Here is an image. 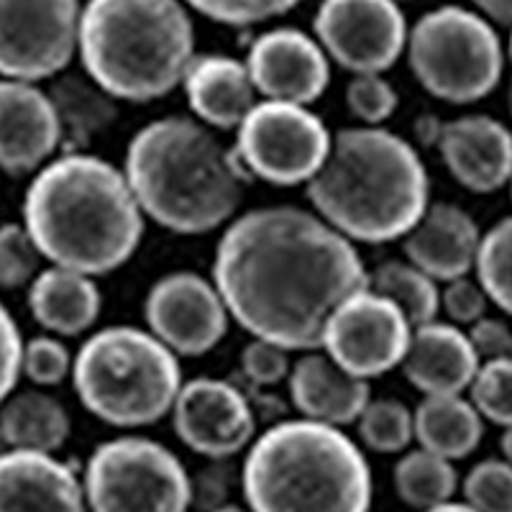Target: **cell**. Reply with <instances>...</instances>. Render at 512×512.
I'll return each mask as SVG.
<instances>
[{"label":"cell","instance_id":"obj_1","mask_svg":"<svg viewBox=\"0 0 512 512\" xmlns=\"http://www.w3.org/2000/svg\"><path fill=\"white\" fill-rule=\"evenodd\" d=\"M210 277L231 320L292 354L318 349L338 303L369 285L354 241L297 205L239 213L218 239Z\"/></svg>","mask_w":512,"mask_h":512},{"label":"cell","instance_id":"obj_2","mask_svg":"<svg viewBox=\"0 0 512 512\" xmlns=\"http://www.w3.org/2000/svg\"><path fill=\"white\" fill-rule=\"evenodd\" d=\"M21 223L49 264L103 277L128 264L146 218L123 169L88 152H62L31 175Z\"/></svg>","mask_w":512,"mask_h":512},{"label":"cell","instance_id":"obj_3","mask_svg":"<svg viewBox=\"0 0 512 512\" xmlns=\"http://www.w3.org/2000/svg\"><path fill=\"white\" fill-rule=\"evenodd\" d=\"M121 169L146 221L177 236L226 228L239 216L251 182L233 146L192 116L141 126Z\"/></svg>","mask_w":512,"mask_h":512},{"label":"cell","instance_id":"obj_4","mask_svg":"<svg viewBox=\"0 0 512 512\" xmlns=\"http://www.w3.org/2000/svg\"><path fill=\"white\" fill-rule=\"evenodd\" d=\"M310 210L354 244H392L431 205V177L418 149L384 126H349L305 185Z\"/></svg>","mask_w":512,"mask_h":512},{"label":"cell","instance_id":"obj_5","mask_svg":"<svg viewBox=\"0 0 512 512\" xmlns=\"http://www.w3.org/2000/svg\"><path fill=\"white\" fill-rule=\"evenodd\" d=\"M241 492L251 512H369L372 469L344 428L280 420L246 448Z\"/></svg>","mask_w":512,"mask_h":512},{"label":"cell","instance_id":"obj_6","mask_svg":"<svg viewBox=\"0 0 512 512\" xmlns=\"http://www.w3.org/2000/svg\"><path fill=\"white\" fill-rule=\"evenodd\" d=\"M195 54V24L182 0H88L82 6V72L118 103H154L175 93Z\"/></svg>","mask_w":512,"mask_h":512},{"label":"cell","instance_id":"obj_7","mask_svg":"<svg viewBox=\"0 0 512 512\" xmlns=\"http://www.w3.org/2000/svg\"><path fill=\"white\" fill-rule=\"evenodd\" d=\"M72 384L80 405L100 423L136 431L167 418L180 395V356L149 328L108 326L75 351Z\"/></svg>","mask_w":512,"mask_h":512},{"label":"cell","instance_id":"obj_8","mask_svg":"<svg viewBox=\"0 0 512 512\" xmlns=\"http://www.w3.org/2000/svg\"><path fill=\"white\" fill-rule=\"evenodd\" d=\"M405 54L420 88L451 105L484 100L505 72L495 26L464 6H441L420 16L408 31Z\"/></svg>","mask_w":512,"mask_h":512},{"label":"cell","instance_id":"obj_9","mask_svg":"<svg viewBox=\"0 0 512 512\" xmlns=\"http://www.w3.org/2000/svg\"><path fill=\"white\" fill-rule=\"evenodd\" d=\"M90 512H187L192 479L180 456L146 436L100 443L82 466Z\"/></svg>","mask_w":512,"mask_h":512},{"label":"cell","instance_id":"obj_10","mask_svg":"<svg viewBox=\"0 0 512 512\" xmlns=\"http://www.w3.org/2000/svg\"><path fill=\"white\" fill-rule=\"evenodd\" d=\"M333 134L310 105L259 100L236 128L233 152L251 180L308 185L331 152Z\"/></svg>","mask_w":512,"mask_h":512},{"label":"cell","instance_id":"obj_11","mask_svg":"<svg viewBox=\"0 0 512 512\" xmlns=\"http://www.w3.org/2000/svg\"><path fill=\"white\" fill-rule=\"evenodd\" d=\"M80 0H0V77L44 82L70 70Z\"/></svg>","mask_w":512,"mask_h":512},{"label":"cell","instance_id":"obj_12","mask_svg":"<svg viewBox=\"0 0 512 512\" xmlns=\"http://www.w3.org/2000/svg\"><path fill=\"white\" fill-rule=\"evenodd\" d=\"M410 336L413 323L405 313L367 285L338 303L326 320L318 349L349 374L372 382L400 369Z\"/></svg>","mask_w":512,"mask_h":512},{"label":"cell","instance_id":"obj_13","mask_svg":"<svg viewBox=\"0 0 512 512\" xmlns=\"http://www.w3.org/2000/svg\"><path fill=\"white\" fill-rule=\"evenodd\" d=\"M408 18L397 0H320L313 36L341 70L384 75L408 47Z\"/></svg>","mask_w":512,"mask_h":512},{"label":"cell","instance_id":"obj_14","mask_svg":"<svg viewBox=\"0 0 512 512\" xmlns=\"http://www.w3.org/2000/svg\"><path fill=\"white\" fill-rule=\"evenodd\" d=\"M146 328L177 356L195 359L221 346L231 313L213 277L192 269L162 274L144 297Z\"/></svg>","mask_w":512,"mask_h":512},{"label":"cell","instance_id":"obj_15","mask_svg":"<svg viewBox=\"0 0 512 512\" xmlns=\"http://www.w3.org/2000/svg\"><path fill=\"white\" fill-rule=\"evenodd\" d=\"M177 438L192 454L228 461L251 446L256 413L249 397L228 379L195 377L182 384L169 413Z\"/></svg>","mask_w":512,"mask_h":512},{"label":"cell","instance_id":"obj_16","mask_svg":"<svg viewBox=\"0 0 512 512\" xmlns=\"http://www.w3.org/2000/svg\"><path fill=\"white\" fill-rule=\"evenodd\" d=\"M244 62L262 100L313 105L331 85L328 54L315 36L295 26H280L256 36Z\"/></svg>","mask_w":512,"mask_h":512},{"label":"cell","instance_id":"obj_17","mask_svg":"<svg viewBox=\"0 0 512 512\" xmlns=\"http://www.w3.org/2000/svg\"><path fill=\"white\" fill-rule=\"evenodd\" d=\"M64 152V131L49 90L0 77V172L36 175Z\"/></svg>","mask_w":512,"mask_h":512},{"label":"cell","instance_id":"obj_18","mask_svg":"<svg viewBox=\"0 0 512 512\" xmlns=\"http://www.w3.org/2000/svg\"><path fill=\"white\" fill-rule=\"evenodd\" d=\"M438 152L448 175L469 192L489 195L512 177V131L495 116L466 113L441 123Z\"/></svg>","mask_w":512,"mask_h":512},{"label":"cell","instance_id":"obj_19","mask_svg":"<svg viewBox=\"0 0 512 512\" xmlns=\"http://www.w3.org/2000/svg\"><path fill=\"white\" fill-rule=\"evenodd\" d=\"M0 512H90L82 474L54 454L8 448L0 456Z\"/></svg>","mask_w":512,"mask_h":512},{"label":"cell","instance_id":"obj_20","mask_svg":"<svg viewBox=\"0 0 512 512\" xmlns=\"http://www.w3.org/2000/svg\"><path fill=\"white\" fill-rule=\"evenodd\" d=\"M287 392L300 418L336 428L354 425L372 400V384L338 367L323 349L303 351L292 361Z\"/></svg>","mask_w":512,"mask_h":512},{"label":"cell","instance_id":"obj_21","mask_svg":"<svg viewBox=\"0 0 512 512\" xmlns=\"http://www.w3.org/2000/svg\"><path fill=\"white\" fill-rule=\"evenodd\" d=\"M479 241L482 231L464 208L454 203H431L420 221L405 233L402 254L443 285L474 272Z\"/></svg>","mask_w":512,"mask_h":512},{"label":"cell","instance_id":"obj_22","mask_svg":"<svg viewBox=\"0 0 512 512\" xmlns=\"http://www.w3.org/2000/svg\"><path fill=\"white\" fill-rule=\"evenodd\" d=\"M479 364L482 361L464 328L436 318L413 328L400 369L423 397L464 395Z\"/></svg>","mask_w":512,"mask_h":512},{"label":"cell","instance_id":"obj_23","mask_svg":"<svg viewBox=\"0 0 512 512\" xmlns=\"http://www.w3.org/2000/svg\"><path fill=\"white\" fill-rule=\"evenodd\" d=\"M180 88L190 116L213 131H236L259 103L246 62L231 54H195Z\"/></svg>","mask_w":512,"mask_h":512},{"label":"cell","instance_id":"obj_24","mask_svg":"<svg viewBox=\"0 0 512 512\" xmlns=\"http://www.w3.org/2000/svg\"><path fill=\"white\" fill-rule=\"evenodd\" d=\"M26 305H29L31 318L44 328V333L77 338L95 328L103 310V295L90 274L49 264L29 285Z\"/></svg>","mask_w":512,"mask_h":512},{"label":"cell","instance_id":"obj_25","mask_svg":"<svg viewBox=\"0 0 512 512\" xmlns=\"http://www.w3.org/2000/svg\"><path fill=\"white\" fill-rule=\"evenodd\" d=\"M415 441L448 461L472 456L484 436V418L464 395H428L413 410Z\"/></svg>","mask_w":512,"mask_h":512},{"label":"cell","instance_id":"obj_26","mask_svg":"<svg viewBox=\"0 0 512 512\" xmlns=\"http://www.w3.org/2000/svg\"><path fill=\"white\" fill-rule=\"evenodd\" d=\"M0 431L8 448L57 454L72 433V418L54 395L36 390L13 392L0 405Z\"/></svg>","mask_w":512,"mask_h":512},{"label":"cell","instance_id":"obj_27","mask_svg":"<svg viewBox=\"0 0 512 512\" xmlns=\"http://www.w3.org/2000/svg\"><path fill=\"white\" fill-rule=\"evenodd\" d=\"M52 103L64 131V152H85L95 136L118 121V100L85 72H62L52 80Z\"/></svg>","mask_w":512,"mask_h":512},{"label":"cell","instance_id":"obj_28","mask_svg":"<svg viewBox=\"0 0 512 512\" xmlns=\"http://www.w3.org/2000/svg\"><path fill=\"white\" fill-rule=\"evenodd\" d=\"M392 484L405 505L425 512L441 502L454 500L461 482L454 461L431 454L425 448H415L400 456L392 469Z\"/></svg>","mask_w":512,"mask_h":512},{"label":"cell","instance_id":"obj_29","mask_svg":"<svg viewBox=\"0 0 512 512\" xmlns=\"http://www.w3.org/2000/svg\"><path fill=\"white\" fill-rule=\"evenodd\" d=\"M369 287L392 300L413 328L431 323L441 313V285L408 259H387L377 264L369 272Z\"/></svg>","mask_w":512,"mask_h":512},{"label":"cell","instance_id":"obj_30","mask_svg":"<svg viewBox=\"0 0 512 512\" xmlns=\"http://www.w3.org/2000/svg\"><path fill=\"white\" fill-rule=\"evenodd\" d=\"M356 428L361 446L374 454H405L415 441L413 410L395 397H372L361 410Z\"/></svg>","mask_w":512,"mask_h":512},{"label":"cell","instance_id":"obj_31","mask_svg":"<svg viewBox=\"0 0 512 512\" xmlns=\"http://www.w3.org/2000/svg\"><path fill=\"white\" fill-rule=\"evenodd\" d=\"M474 277L487 292L489 303L512 315V216L482 233Z\"/></svg>","mask_w":512,"mask_h":512},{"label":"cell","instance_id":"obj_32","mask_svg":"<svg viewBox=\"0 0 512 512\" xmlns=\"http://www.w3.org/2000/svg\"><path fill=\"white\" fill-rule=\"evenodd\" d=\"M466 392L484 420L500 428L512 425V356L482 361Z\"/></svg>","mask_w":512,"mask_h":512},{"label":"cell","instance_id":"obj_33","mask_svg":"<svg viewBox=\"0 0 512 512\" xmlns=\"http://www.w3.org/2000/svg\"><path fill=\"white\" fill-rule=\"evenodd\" d=\"M39 246L31 239L24 223H3L0 226V290H21L34 282L41 272Z\"/></svg>","mask_w":512,"mask_h":512},{"label":"cell","instance_id":"obj_34","mask_svg":"<svg viewBox=\"0 0 512 512\" xmlns=\"http://www.w3.org/2000/svg\"><path fill=\"white\" fill-rule=\"evenodd\" d=\"M75 354L67 341L52 333H36L34 338L24 341V356H21V374L31 379V384L49 390L59 387L72 377Z\"/></svg>","mask_w":512,"mask_h":512},{"label":"cell","instance_id":"obj_35","mask_svg":"<svg viewBox=\"0 0 512 512\" xmlns=\"http://www.w3.org/2000/svg\"><path fill=\"white\" fill-rule=\"evenodd\" d=\"M464 502L477 512H512V464L484 459L461 482Z\"/></svg>","mask_w":512,"mask_h":512},{"label":"cell","instance_id":"obj_36","mask_svg":"<svg viewBox=\"0 0 512 512\" xmlns=\"http://www.w3.org/2000/svg\"><path fill=\"white\" fill-rule=\"evenodd\" d=\"M397 90L384 75H351L346 108L359 126H384L397 111Z\"/></svg>","mask_w":512,"mask_h":512},{"label":"cell","instance_id":"obj_37","mask_svg":"<svg viewBox=\"0 0 512 512\" xmlns=\"http://www.w3.org/2000/svg\"><path fill=\"white\" fill-rule=\"evenodd\" d=\"M190 11L223 26H256L285 16L303 0H182Z\"/></svg>","mask_w":512,"mask_h":512},{"label":"cell","instance_id":"obj_38","mask_svg":"<svg viewBox=\"0 0 512 512\" xmlns=\"http://www.w3.org/2000/svg\"><path fill=\"white\" fill-rule=\"evenodd\" d=\"M290 354L292 351L282 349V346L269 344L262 338H251L241 351V374L254 387H277L290 377Z\"/></svg>","mask_w":512,"mask_h":512},{"label":"cell","instance_id":"obj_39","mask_svg":"<svg viewBox=\"0 0 512 512\" xmlns=\"http://www.w3.org/2000/svg\"><path fill=\"white\" fill-rule=\"evenodd\" d=\"M489 297L477 282V277H456L451 282H443L441 290V310L448 323L459 328H469L479 318L487 315Z\"/></svg>","mask_w":512,"mask_h":512},{"label":"cell","instance_id":"obj_40","mask_svg":"<svg viewBox=\"0 0 512 512\" xmlns=\"http://www.w3.org/2000/svg\"><path fill=\"white\" fill-rule=\"evenodd\" d=\"M21 356H24V336L11 310L0 300V405L16 392L21 377Z\"/></svg>","mask_w":512,"mask_h":512},{"label":"cell","instance_id":"obj_41","mask_svg":"<svg viewBox=\"0 0 512 512\" xmlns=\"http://www.w3.org/2000/svg\"><path fill=\"white\" fill-rule=\"evenodd\" d=\"M466 336L472 341L479 361H495L512 356V328L507 326L505 320L484 315V318L469 326Z\"/></svg>","mask_w":512,"mask_h":512},{"label":"cell","instance_id":"obj_42","mask_svg":"<svg viewBox=\"0 0 512 512\" xmlns=\"http://www.w3.org/2000/svg\"><path fill=\"white\" fill-rule=\"evenodd\" d=\"M474 6L482 11L487 21L512 29V0H474Z\"/></svg>","mask_w":512,"mask_h":512},{"label":"cell","instance_id":"obj_43","mask_svg":"<svg viewBox=\"0 0 512 512\" xmlns=\"http://www.w3.org/2000/svg\"><path fill=\"white\" fill-rule=\"evenodd\" d=\"M425 512H477V510H474L472 505H466V502L448 500V502H441V505L431 507V510H425Z\"/></svg>","mask_w":512,"mask_h":512},{"label":"cell","instance_id":"obj_44","mask_svg":"<svg viewBox=\"0 0 512 512\" xmlns=\"http://www.w3.org/2000/svg\"><path fill=\"white\" fill-rule=\"evenodd\" d=\"M500 448H502V456H505L507 464H512V425H507L505 433H502Z\"/></svg>","mask_w":512,"mask_h":512},{"label":"cell","instance_id":"obj_45","mask_svg":"<svg viewBox=\"0 0 512 512\" xmlns=\"http://www.w3.org/2000/svg\"><path fill=\"white\" fill-rule=\"evenodd\" d=\"M210 512H251L249 507H239V505H231V502H226V505H218L216 510Z\"/></svg>","mask_w":512,"mask_h":512},{"label":"cell","instance_id":"obj_46","mask_svg":"<svg viewBox=\"0 0 512 512\" xmlns=\"http://www.w3.org/2000/svg\"><path fill=\"white\" fill-rule=\"evenodd\" d=\"M8 451V443H6V436H3V431H0V456L6 454Z\"/></svg>","mask_w":512,"mask_h":512},{"label":"cell","instance_id":"obj_47","mask_svg":"<svg viewBox=\"0 0 512 512\" xmlns=\"http://www.w3.org/2000/svg\"><path fill=\"white\" fill-rule=\"evenodd\" d=\"M507 105H510V116H512V82H510V90H507Z\"/></svg>","mask_w":512,"mask_h":512},{"label":"cell","instance_id":"obj_48","mask_svg":"<svg viewBox=\"0 0 512 512\" xmlns=\"http://www.w3.org/2000/svg\"><path fill=\"white\" fill-rule=\"evenodd\" d=\"M507 54H510V62H512V29H510V39H507Z\"/></svg>","mask_w":512,"mask_h":512},{"label":"cell","instance_id":"obj_49","mask_svg":"<svg viewBox=\"0 0 512 512\" xmlns=\"http://www.w3.org/2000/svg\"><path fill=\"white\" fill-rule=\"evenodd\" d=\"M507 187H510V198H512V177H510V182H507Z\"/></svg>","mask_w":512,"mask_h":512},{"label":"cell","instance_id":"obj_50","mask_svg":"<svg viewBox=\"0 0 512 512\" xmlns=\"http://www.w3.org/2000/svg\"><path fill=\"white\" fill-rule=\"evenodd\" d=\"M397 3H402V0H397Z\"/></svg>","mask_w":512,"mask_h":512}]
</instances>
